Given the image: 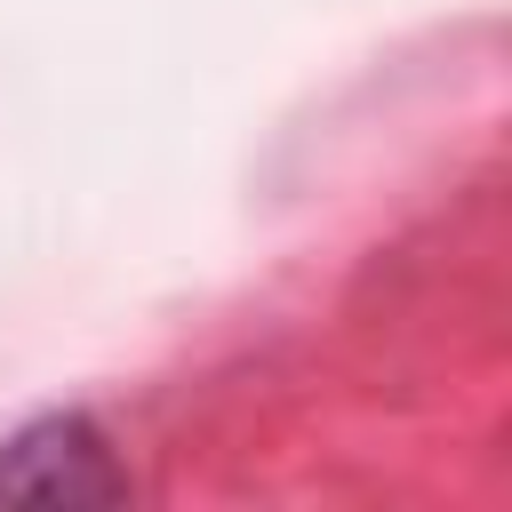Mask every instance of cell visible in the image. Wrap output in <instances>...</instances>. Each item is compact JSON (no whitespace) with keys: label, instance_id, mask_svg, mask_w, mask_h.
<instances>
[{"label":"cell","instance_id":"1","mask_svg":"<svg viewBox=\"0 0 512 512\" xmlns=\"http://www.w3.org/2000/svg\"><path fill=\"white\" fill-rule=\"evenodd\" d=\"M128 472L112 456V440L96 432V416L56 408L32 416L24 432L0 440V504H32V512H80V504H120Z\"/></svg>","mask_w":512,"mask_h":512}]
</instances>
